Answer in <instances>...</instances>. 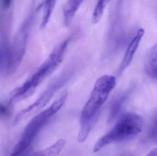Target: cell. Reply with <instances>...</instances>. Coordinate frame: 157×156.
<instances>
[{"label": "cell", "mask_w": 157, "mask_h": 156, "mask_svg": "<svg viewBox=\"0 0 157 156\" xmlns=\"http://www.w3.org/2000/svg\"><path fill=\"white\" fill-rule=\"evenodd\" d=\"M10 114L9 108L0 102V116L2 118H6L9 116Z\"/></svg>", "instance_id": "cell-14"}, {"label": "cell", "mask_w": 157, "mask_h": 156, "mask_svg": "<svg viewBox=\"0 0 157 156\" xmlns=\"http://www.w3.org/2000/svg\"><path fill=\"white\" fill-rule=\"evenodd\" d=\"M144 70L148 76L157 78V44L147 51L144 61Z\"/></svg>", "instance_id": "cell-7"}, {"label": "cell", "mask_w": 157, "mask_h": 156, "mask_svg": "<svg viewBox=\"0 0 157 156\" xmlns=\"http://www.w3.org/2000/svg\"><path fill=\"white\" fill-rule=\"evenodd\" d=\"M12 0H2V4L5 8H8L10 7Z\"/></svg>", "instance_id": "cell-16"}, {"label": "cell", "mask_w": 157, "mask_h": 156, "mask_svg": "<svg viewBox=\"0 0 157 156\" xmlns=\"http://www.w3.org/2000/svg\"><path fill=\"white\" fill-rule=\"evenodd\" d=\"M127 94H124L121 97L116 99L113 103L111 108L110 114V120H112L116 117L119 112L121 110L122 104L123 103L126 98Z\"/></svg>", "instance_id": "cell-12"}, {"label": "cell", "mask_w": 157, "mask_h": 156, "mask_svg": "<svg viewBox=\"0 0 157 156\" xmlns=\"http://www.w3.org/2000/svg\"><path fill=\"white\" fill-rule=\"evenodd\" d=\"M148 156H157V148L154 149L150 152L148 154Z\"/></svg>", "instance_id": "cell-17"}, {"label": "cell", "mask_w": 157, "mask_h": 156, "mask_svg": "<svg viewBox=\"0 0 157 156\" xmlns=\"http://www.w3.org/2000/svg\"><path fill=\"white\" fill-rule=\"evenodd\" d=\"M143 123V119L138 114L132 112L123 114L112 129L98 140L93 152H98L110 144L124 142L134 138L142 132Z\"/></svg>", "instance_id": "cell-3"}, {"label": "cell", "mask_w": 157, "mask_h": 156, "mask_svg": "<svg viewBox=\"0 0 157 156\" xmlns=\"http://www.w3.org/2000/svg\"><path fill=\"white\" fill-rule=\"evenodd\" d=\"M65 140L61 139L51 146L44 150L36 152L35 155L43 156H55L61 153L65 145Z\"/></svg>", "instance_id": "cell-9"}, {"label": "cell", "mask_w": 157, "mask_h": 156, "mask_svg": "<svg viewBox=\"0 0 157 156\" xmlns=\"http://www.w3.org/2000/svg\"><path fill=\"white\" fill-rule=\"evenodd\" d=\"M70 40L67 38L56 46L36 72L14 92L10 103L31 96L38 86L58 68L62 62Z\"/></svg>", "instance_id": "cell-2"}, {"label": "cell", "mask_w": 157, "mask_h": 156, "mask_svg": "<svg viewBox=\"0 0 157 156\" xmlns=\"http://www.w3.org/2000/svg\"><path fill=\"white\" fill-rule=\"evenodd\" d=\"M144 34V30L142 28L137 31L136 34L130 42L126 49L124 56L117 70V75H121L131 64Z\"/></svg>", "instance_id": "cell-6"}, {"label": "cell", "mask_w": 157, "mask_h": 156, "mask_svg": "<svg viewBox=\"0 0 157 156\" xmlns=\"http://www.w3.org/2000/svg\"><path fill=\"white\" fill-rule=\"evenodd\" d=\"M149 137L154 143H157V110L156 111L150 127Z\"/></svg>", "instance_id": "cell-13"}, {"label": "cell", "mask_w": 157, "mask_h": 156, "mask_svg": "<svg viewBox=\"0 0 157 156\" xmlns=\"http://www.w3.org/2000/svg\"><path fill=\"white\" fill-rule=\"evenodd\" d=\"M110 1V0H98L91 17V21L93 24H97L101 19L105 8Z\"/></svg>", "instance_id": "cell-11"}, {"label": "cell", "mask_w": 157, "mask_h": 156, "mask_svg": "<svg viewBox=\"0 0 157 156\" xmlns=\"http://www.w3.org/2000/svg\"><path fill=\"white\" fill-rule=\"evenodd\" d=\"M70 75L67 72L62 74L54 79L41 96L31 105L22 110L17 114L13 122V125H16L25 118L34 114L44 108L55 93L67 82L70 78Z\"/></svg>", "instance_id": "cell-5"}, {"label": "cell", "mask_w": 157, "mask_h": 156, "mask_svg": "<svg viewBox=\"0 0 157 156\" xmlns=\"http://www.w3.org/2000/svg\"><path fill=\"white\" fill-rule=\"evenodd\" d=\"M116 83V77L108 75L101 76L95 82L89 99L81 112L77 138L79 143H83L88 136L96 123L101 106Z\"/></svg>", "instance_id": "cell-1"}, {"label": "cell", "mask_w": 157, "mask_h": 156, "mask_svg": "<svg viewBox=\"0 0 157 156\" xmlns=\"http://www.w3.org/2000/svg\"><path fill=\"white\" fill-rule=\"evenodd\" d=\"M57 1L58 0H44L42 4L43 8V16L40 25L41 28L46 27L48 24Z\"/></svg>", "instance_id": "cell-10"}, {"label": "cell", "mask_w": 157, "mask_h": 156, "mask_svg": "<svg viewBox=\"0 0 157 156\" xmlns=\"http://www.w3.org/2000/svg\"><path fill=\"white\" fill-rule=\"evenodd\" d=\"M67 97V93H63L49 108L32 118L24 129L11 155H20L28 149L49 120L63 106Z\"/></svg>", "instance_id": "cell-4"}, {"label": "cell", "mask_w": 157, "mask_h": 156, "mask_svg": "<svg viewBox=\"0 0 157 156\" xmlns=\"http://www.w3.org/2000/svg\"><path fill=\"white\" fill-rule=\"evenodd\" d=\"M5 66V55L0 48V70Z\"/></svg>", "instance_id": "cell-15"}, {"label": "cell", "mask_w": 157, "mask_h": 156, "mask_svg": "<svg viewBox=\"0 0 157 156\" xmlns=\"http://www.w3.org/2000/svg\"><path fill=\"white\" fill-rule=\"evenodd\" d=\"M84 0H68L63 10V22L66 26L71 23Z\"/></svg>", "instance_id": "cell-8"}]
</instances>
